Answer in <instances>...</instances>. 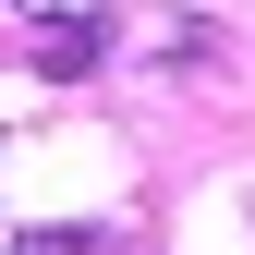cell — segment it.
<instances>
[{"instance_id": "obj_1", "label": "cell", "mask_w": 255, "mask_h": 255, "mask_svg": "<svg viewBox=\"0 0 255 255\" xmlns=\"http://www.w3.org/2000/svg\"><path fill=\"white\" fill-rule=\"evenodd\" d=\"M98 12H110V0H24V24H37V37H85Z\"/></svg>"}]
</instances>
